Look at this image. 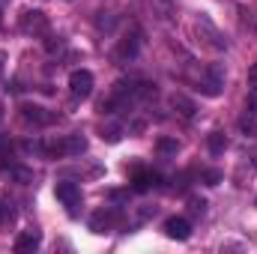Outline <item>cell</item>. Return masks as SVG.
I'll return each instance as SVG.
<instances>
[{
  "mask_svg": "<svg viewBox=\"0 0 257 254\" xmlns=\"http://www.w3.org/2000/svg\"><path fill=\"white\" fill-rule=\"evenodd\" d=\"M192 209H194V212H200V215H203V209H206V200H197V197H194V200H192Z\"/></svg>",
  "mask_w": 257,
  "mask_h": 254,
  "instance_id": "19",
  "label": "cell"
},
{
  "mask_svg": "<svg viewBox=\"0 0 257 254\" xmlns=\"http://www.w3.org/2000/svg\"><path fill=\"white\" fill-rule=\"evenodd\" d=\"M156 150H159V153H177V150H180V144H177V141H171V138H162V141L156 144Z\"/></svg>",
  "mask_w": 257,
  "mask_h": 254,
  "instance_id": "15",
  "label": "cell"
},
{
  "mask_svg": "<svg viewBox=\"0 0 257 254\" xmlns=\"http://www.w3.org/2000/svg\"><path fill=\"white\" fill-rule=\"evenodd\" d=\"M165 233H168L171 239H180V242H186V239L192 236V224H189V218H180V215H174V218H168V221H165Z\"/></svg>",
  "mask_w": 257,
  "mask_h": 254,
  "instance_id": "5",
  "label": "cell"
},
{
  "mask_svg": "<svg viewBox=\"0 0 257 254\" xmlns=\"http://www.w3.org/2000/svg\"><path fill=\"white\" fill-rule=\"evenodd\" d=\"M69 93L75 99H87L93 93V72L90 69H75L69 75Z\"/></svg>",
  "mask_w": 257,
  "mask_h": 254,
  "instance_id": "3",
  "label": "cell"
},
{
  "mask_svg": "<svg viewBox=\"0 0 257 254\" xmlns=\"http://www.w3.org/2000/svg\"><path fill=\"white\" fill-rule=\"evenodd\" d=\"M156 183H159V177L153 171H138L135 174V191H147V189H153Z\"/></svg>",
  "mask_w": 257,
  "mask_h": 254,
  "instance_id": "10",
  "label": "cell"
},
{
  "mask_svg": "<svg viewBox=\"0 0 257 254\" xmlns=\"http://www.w3.org/2000/svg\"><path fill=\"white\" fill-rule=\"evenodd\" d=\"M138 51H141V33L138 30H132L128 36L120 39V45L114 48V63H128V60H135L138 57Z\"/></svg>",
  "mask_w": 257,
  "mask_h": 254,
  "instance_id": "2",
  "label": "cell"
},
{
  "mask_svg": "<svg viewBox=\"0 0 257 254\" xmlns=\"http://www.w3.org/2000/svg\"><path fill=\"white\" fill-rule=\"evenodd\" d=\"M224 147H227V138H224V132H212L209 135V153H224Z\"/></svg>",
  "mask_w": 257,
  "mask_h": 254,
  "instance_id": "12",
  "label": "cell"
},
{
  "mask_svg": "<svg viewBox=\"0 0 257 254\" xmlns=\"http://www.w3.org/2000/svg\"><path fill=\"white\" fill-rule=\"evenodd\" d=\"M174 108H180V114H183V117H192V114H194V105L186 99V96H174Z\"/></svg>",
  "mask_w": 257,
  "mask_h": 254,
  "instance_id": "14",
  "label": "cell"
},
{
  "mask_svg": "<svg viewBox=\"0 0 257 254\" xmlns=\"http://www.w3.org/2000/svg\"><path fill=\"white\" fill-rule=\"evenodd\" d=\"M114 221H117V215H114L111 209H99V212L90 218V230H93V233H105V230L114 227Z\"/></svg>",
  "mask_w": 257,
  "mask_h": 254,
  "instance_id": "8",
  "label": "cell"
},
{
  "mask_svg": "<svg viewBox=\"0 0 257 254\" xmlns=\"http://www.w3.org/2000/svg\"><path fill=\"white\" fill-rule=\"evenodd\" d=\"M248 78H251V84H257V63L251 66V72H248Z\"/></svg>",
  "mask_w": 257,
  "mask_h": 254,
  "instance_id": "21",
  "label": "cell"
},
{
  "mask_svg": "<svg viewBox=\"0 0 257 254\" xmlns=\"http://www.w3.org/2000/svg\"><path fill=\"white\" fill-rule=\"evenodd\" d=\"M239 129H242L245 135H251V138H254V135H257V120H248V117H242V120H239Z\"/></svg>",
  "mask_w": 257,
  "mask_h": 254,
  "instance_id": "17",
  "label": "cell"
},
{
  "mask_svg": "<svg viewBox=\"0 0 257 254\" xmlns=\"http://www.w3.org/2000/svg\"><path fill=\"white\" fill-rule=\"evenodd\" d=\"M12 168V144L9 141H0V171L6 174Z\"/></svg>",
  "mask_w": 257,
  "mask_h": 254,
  "instance_id": "11",
  "label": "cell"
},
{
  "mask_svg": "<svg viewBox=\"0 0 257 254\" xmlns=\"http://www.w3.org/2000/svg\"><path fill=\"white\" fill-rule=\"evenodd\" d=\"M0 123H3V108H0Z\"/></svg>",
  "mask_w": 257,
  "mask_h": 254,
  "instance_id": "22",
  "label": "cell"
},
{
  "mask_svg": "<svg viewBox=\"0 0 257 254\" xmlns=\"http://www.w3.org/2000/svg\"><path fill=\"white\" fill-rule=\"evenodd\" d=\"M18 114H21V120H24L27 126H36V129L39 126H51V123H54V114L45 111L42 105H21Z\"/></svg>",
  "mask_w": 257,
  "mask_h": 254,
  "instance_id": "4",
  "label": "cell"
},
{
  "mask_svg": "<svg viewBox=\"0 0 257 254\" xmlns=\"http://www.w3.org/2000/svg\"><path fill=\"white\" fill-rule=\"evenodd\" d=\"M197 30H200V33H206V45H212L215 51H221V48L227 45V42L221 39V33H218V30H215L209 21H200V24H197Z\"/></svg>",
  "mask_w": 257,
  "mask_h": 254,
  "instance_id": "9",
  "label": "cell"
},
{
  "mask_svg": "<svg viewBox=\"0 0 257 254\" xmlns=\"http://www.w3.org/2000/svg\"><path fill=\"white\" fill-rule=\"evenodd\" d=\"M248 108H251V114L257 117V90L251 93V96H248Z\"/></svg>",
  "mask_w": 257,
  "mask_h": 254,
  "instance_id": "20",
  "label": "cell"
},
{
  "mask_svg": "<svg viewBox=\"0 0 257 254\" xmlns=\"http://www.w3.org/2000/svg\"><path fill=\"white\" fill-rule=\"evenodd\" d=\"M45 48L54 54V51H63V39L60 36H48V42H45Z\"/></svg>",
  "mask_w": 257,
  "mask_h": 254,
  "instance_id": "18",
  "label": "cell"
},
{
  "mask_svg": "<svg viewBox=\"0 0 257 254\" xmlns=\"http://www.w3.org/2000/svg\"><path fill=\"white\" fill-rule=\"evenodd\" d=\"M6 174H9L12 180H18V183H33V171H27V168H18V165H12Z\"/></svg>",
  "mask_w": 257,
  "mask_h": 254,
  "instance_id": "13",
  "label": "cell"
},
{
  "mask_svg": "<svg viewBox=\"0 0 257 254\" xmlns=\"http://www.w3.org/2000/svg\"><path fill=\"white\" fill-rule=\"evenodd\" d=\"M18 27L27 36H45L48 33V15L42 9H24L18 18Z\"/></svg>",
  "mask_w": 257,
  "mask_h": 254,
  "instance_id": "1",
  "label": "cell"
},
{
  "mask_svg": "<svg viewBox=\"0 0 257 254\" xmlns=\"http://www.w3.org/2000/svg\"><path fill=\"white\" fill-rule=\"evenodd\" d=\"M39 245H42V233H39V230H21V233L15 236V245H12V248L18 254H27V251H36Z\"/></svg>",
  "mask_w": 257,
  "mask_h": 254,
  "instance_id": "6",
  "label": "cell"
},
{
  "mask_svg": "<svg viewBox=\"0 0 257 254\" xmlns=\"http://www.w3.org/2000/svg\"><path fill=\"white\" fill-rule=\"evenodd\" d=\"M0 3H6V0H0Z\"/></svg>",
  "mask_w": 257,
  "mask_h": 254,
  "instance_id": "24",
  "label": "cell"
},
{
  "mask_svg": "<svg viewBox=\"0 0 257 254\" xmlns=\"http://www.w3.org/2000/svg\"><path fill=\"white\" fill-rule=\"evenodd\" d=\"M54 194H57V200H60L63 206H69V209L81 206V189H78L75 183H57Z\"/></svg>",
  "mask_w": 257,
  "mask_h": 254,
  "instance_id": "7",
  "label": "cell"
},
{
  "mask_svg": "<svg viewBox=\"0 0 257 254\" xmlns=\"http://www.w3.org/2000/svg\"><path fill=\"white\" fill-rule=\"evenodd\" d=\"M0 69H3V54H0Z\"/></svg>",
  "mask_w": 257,
  "mask_h": 254,
  "instance_id": "23",
  "label": "cell"
},
{
  "mask_svg": "<svg viewBox=\"0 0 257 254\" xmlns=\"http://www.w3.org/2000/svg\"><path fill=\"white\" fill-rule=\"evenodd\" d=\"M12 218H15V209H12L9 203H3V200H0V224H9Z\"/></svg>",
  "mask_w": 257,
  "mask_h": 254,
  "instance_id": "16",
  "label": "cell"
}]
</instances>
